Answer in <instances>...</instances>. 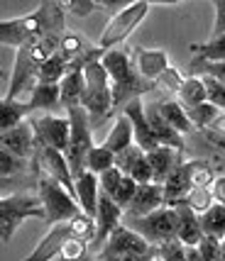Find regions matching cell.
Listing matches in <instances>:
<instances>
[{
	"mask_svg": "<svg viewBox=\"0 0 225 261\" xmlns=\"http://www.w3.org/2000/svg\"><path fill=\"white\" fill-rule=\"evenodd\" d=\"M64 32V10L59 3H44L30 15L0 22V44L22 49L42 37H61Z\"/></svg>",
	"mask_w": 225,
	"mask_h": 261,
	"instance_id": "cell-1",
	"label": "cell"
},
{
	"mask_svg": "<svg viewBox=\"0 0 225 261\" xmlns=\"http://www.w3.org/2000/svg\"><path fill=\"white\" fill-rule=\"evenodd\" d=\"M103 66L110 76V88H112V102L115 108L120 105H127V102L137 100L142 93H149L152 88H157L154 83L145 81L137 68L132 66V61L127 57V51L123 49H112V51H105L103 54Z\"/></svg>",
	"mask_w": 225,
	"mask_h": 261,
	"instance_id": "cell-2",
	"label": "cell"
},
{
	"mask_svg": "<svg viewBox=\"0 0 225 261\" xmlns=\"http://www.w3.org/2000/svg\"><path fill=\"white\" fill-rule=\"evenodd\" d=\"M83 79H86V88H83L81 108L88 113L91 127H96V125H101L103 120L110 115L112 108H115V102H112L110 76H108V71L103 66L101 49L83 64Z\"/></svg>",
	"mask_w": 225,
	"mask_h": 261,
	"instance_id": "cell-3",
	"label": "cell"
},
{
	"mask_svg": "<svg viewBox=\"0 0 225 261\" xmlns=\"http://www.w3.org/2000/svg\"><path fill=\"white\" fill-rule=\"evenodd\" d=\"M30 217L44 220V205L37 193H8L0 198V239L8 244L17 227Z\"/></svg>",
	"mask_w": 225,
	"mask_h": 261,
	"instance_id": "cell-4",
	"label": "cell"
},
{
	"mask_svg": "<svg viewBox=\"0 0 225 261\" xmlns=\"http://www.w3.org/2000/svg\"><path fill=\"white\" fill-rule=\"evenodd\" d=\"M37 195L44 205V222L49 227L61 225V222H71L76 215H81V205L76 203V198L69 193L61 183H56L54 178H49L44 173L37 176Z\"/></svg>",
	"mask_w": 225,
	"mask_h": 261,
	"instance_id": "cell-5",
	"label": "cell"
},
{
	"mask_svg": "<svg viewBox=\"0 0 225 261\" xmlns=\"http://www.w3.org/2000/svg\"><path fill=\"white\" fill-rule=\"evenodd\" d=\"M98 261H154L157 259V247H152L145 237H140L137 232L120 225L110 234V239L105 242L98 254Z\"/></svg>",
	"mask_w": 225,
	"mask_h": 261,
	"instance_id": "cell-6",
	"label": "cell"
},
{
	"mask_svg": "<svg viewBox=\"0 0 225 261\" xmlns=\"http://www.w3.org/2000/svg\"><path fill=\"white\" fill-rule=\"evenodd\" d=\"M123 225L137 232L140 237H145L152 247H162L174 239H179V220H176V210L174 207H162L154 210L145 217H127L125 215Z\"/></svg>",
	"mask_w": 225,
	"mask_h": 261,
	"instance_id": "cell-7",
	"label": "cell"
},
{
	"mask_svg": "<svg viewBox=\"0 0 225 261\" xmlns=\"http://www.w3.org/2000/svg\"><path fill=\"white\" fill-rule=\"evenodd\" d=\"M149 8H152V3L137 0V3H127L123 10L112 12V17L108 20V24H105V30L101 34V42H98V49L103 54L112 51L120 42H125L130 34L135 32V27L147 17Z\"/></svg>",
	"mask_w": 225,
	"mask_h": 261,
	"instance_id": "cell-8",
	"label": "cell"
},
{
	"mask_svg": "<svg viewBox=\"0 0 225 261\" xmlns=\"http://www.w3.org/2000/svg\"><path fill=\"white\" fill-rule=\"evenodd\" d=\"M69 120H71V142L66 149V159L71 166L74 178L81 176L86 171V156L96 144H93V137H91V117L83 108H71L69 110Z\"/></svg>",
	"mask_w": 225,
	"mask_h": 261,
	"instance_id": "cell-9",
	"label": "cell"
},
{
	"mask_svg": "<svg viewBox=\"0 0 225 261\" xmlns=\"http://www.w3.org/2000/svg\"><path fill=\"white\" fill-rule=\"evenodd\" d=\"M34 169L49 176V178H54L56 183H61L69 193L74 195V173H71L66 154L56 151L54 147L42 142L39 137H37V151H34Z\"/></svg>",
	"mask_w": 225,
	"mask_h": 261,
	"instance_id": "cell-10",
	"label": "cell"
},
{
	"mask_svg": "<svg viewBox=\"0 0 225 261\" xmlns=\"http://www.w3.org/2000/svg\"><path fill=\"white\" fill-rule=\"evenodd\" d=\"M125 220V210L115 203L112 198L101 193V200H98V213H96V227H98V237L91 244V254H98V251L105 247V242L110 239V234L123 225Z\"/></svg>",
	"mask_w": 225,
	"mask_h": 261,
	"instance_id": "cell-11",
	"label": "cell"
},
{
	"mask_svg": "<svg viewBox=\"0 0 225 261\" xmlns=\"http://www.w3.org/2000/svg\"><path fill=\"white\" fill-rule=\"evenodd\" d=\"M32 127L42 142H47L49 147H54L56 151L66 154L69 142H71V120L69 117L42 115V117H34L32 120Z\"/></svg>",
	"mask_w": 225,
	"mask_h": 261,
	"instance_id": "cell-12",
	"label": "cell"
},
{
	"mask_svg": "<svg viewBox=\"0 0 225 261\" xmlns=\"http://www.w3.org/2000/svg\"><path fill=\"white\" fill-rule=\"evenodd\" d=\"M123 115L130 117L132 132H135V144L142 149L145 154H149V151H154V149L162 147L159 139L154 137V132H152V127H149V120H147V105L140 100V98L132 102H127L123 108Z\"/></svg>",
	"mask_w": 225,
	"mask_h": 261,
	"instance_id": "cell-13",
	"label": "cell"
},
{
	"mask_svg": "<svg viewBox=\"0 0 225 261\" xmlns=\"http://www.w3.org/2000/svg\"><path fill=\"white\" fill-rule=\"evenodd\" d=\"M115 166L123 171L125 176H130L137 186L154 183V173H152V166H149V161H147V154L137 147V144L130 147L127 151H123V154H118Z\"/></svg>",
	"mask_w": 225,
	"mask_h": 261,
	"instance_id": "cell-14",
	"label": "cell"
},
{
	"mask_svg": "<svg viewBox=\"0 0 225 261\" xmlns=\"http://www.w3.org/2000/svg\"><path fill=\"white\" fill-rule=\"evenodd\" d=\"M0 144L3 149L12 151L15 156H22V159H32L34 161V151H37V132H34L32 122H22L10 132H3L0 137Z\"/></svg>",
	"mask_w": 225,
	"mask_h": 261,
	"instance_id": "cell-15",
	"label": "cell"
},
{
	"mask_svg": "<svg viewBox=\"0 0 225 261\" xmlns=\"http://www.w3.org/2000/svg\"><path fill=\"white\" fill-rule=\"evenodd\" d=\"M162 207H167L164 186H159V183H147V186H140V188H137L135 198H132L130 207L125 210V215L127 217H145V215H149V213H154V210H162Z\"/></svg>",
	"mask_w": 225,
	"mask_h": 261,
	"instance_id": "cell-16",
	"label": "cell"
},
{
	"mask_svg": "<svg viewBox=\"0 0 225 261\" xmlns=\"http://www.w3.org/2000/svg\"><path fill=\"white\" fill-rule=\"evenodd\" d=\"M74 198L81 205V210L88 217H96L98 213V200H101V183L98 176H93L88 171H83L81 176L74 178Z\"/></svg>",
	"mask_w": 225,
	"mask_h": 261,
	"instance_id": "cell-17",
	"label": "cell"
},
{
	"mask_svg": "<svg viewBox=\"0 0 225 261\" xmlns=\"http://www.w3.org/2000/svg\"><path fill=\"white\" fill-rule=\"evenodd\" d=\"M69 234H71V225H69V222H61V225L49 227V232L42 237V242L34 247L32 254H30L25 261H52V259H56V256L61 254V244L66 242Z\"/></svg>",
	"mask_w": 225,
	"mask_h": 261,
	"instance_id": "cell-18",
	"label": "cell"
},
{
	"mask_svg": "<svg viewBox=\"0 0 225 261\" xmlns=\"http://www.w3.org/2000/svg\"><path fill=\"white\" fill-rule=\"evenodd\" d=\"M135 54H137L135 57L137 73H140L145 81L154 83V86H157L159 76H162L167 68H171L169 66L167 51H162V49H137Z\"/></svg>",
	"mask_w": 225,
	"mask_h": 261,
	"instance_id": "cell-19",
	"label": "cell"
},
{
	"mask_svg": "<svg viewBox=\"0 0 225 261\" xmlns=\"http://www.w3.org/2000/svg\"><path fill=\"white\" fill-rule=\"evenodd\" d=\"M88 59L76 61V64L71 66V71L66 73V79L59 83V91H61V105H66V110H71V108H81V100H83V88H86L83 64H86Z\"/></svg>",
	"mask_w": 225,
	"mask_h": 261,
	"instance_id": "cell-20",
	"label": "cell"
},
{
	"mask_svg": "<svg viewBox=\"0 0 225 261\" xmlns=\"http://www.w3.org/2000/svg\"><path fill=\"white\" fill-rule=\"evenodd\" d=\"M147 161H149L152 173H154V183L164 186V181L184 164V156H181V151H176L171 147H159L147 154Z\"/></svg>",
	"mask_w": 225,
	"mask_h": 261,
	"instance_id": "cell-21",
	"label": "cell"
},
{
	"mask_svg": "<svg viewBox=\"0 0 225 261\" xmlns=\"http://www.w3.org/2000/svg\"><path fill=\"white\" fill-rule=\"evenodd\" d=\"M193 191L191 186V169H189V161H184L179 169L174 171L164 181V198H167V207H176L181 205L189 193Z\"/></svg>",
	"mask_w": 225,
	"mask_h": 261,
	"instance_id": "cell-22",
	"label": "cell"
},
{
	"mask_svg": "<svg viewBox=\"0 0 225 261\" xmlns=\"http://www.w3.org/2000/svg\"><path fill=\"white\" fill-rule=\"evenodd\" d=\"M176 220H179V242L191 249V247H198L203 242V229H201V215H196L189 205H176Z\"/></svg>",
	"mask_w": 225,
	"mask_h": 261,
	"instance_id": "cell-23",
	"label": "cell"
},
{
	"mask_svg": "<svg viewBox=\"0 0 225 261\" xmlns=\"http://www.w3.org/2000/svg\"><path fill=\"white\" fill-rule=\"evenodd\" d=\"M147 120H149V127H152V132H154V137L159 139L162 147H171V149H176V151H184V135H179V132L162 117L157 102L147 105Z\"/></svg>",
	"mask_w": 225,
	"mask_h": 261,
	"instance_id": "cell-24",
	"label": "cell"
},
{
	"mask_svg": "<svg viewBox=\"0 0 225 261\" xmlns=\"http://www.w3.org/2000/svg\"><path fill=\"white\" fill-rule=\"evenodd\" d=\"M103 147H108L115 156L127 151L130 147H135V132H132V122H130L127 115H120V117L112 122L110 132H108L105 142H103Z\"/></svg>",
	"mask_w": 225,
	"mask_h": 261,
	"instance_id": "cell-25",
	"label": "cell"
},
{
	"mask_svg": "<svg viewBox=\"0 0 225 261\" xmlns=\"http://www.w3.org/2000/svg\"><path fill=\"white\" fill-rule=\"evenodd\" d=\"M30 113L32 110H56L61 105V91L54 83H37L32 93L27 95V100H22Z\"/></svg>",
	"mask_w": 225,
	"mask_h": 261,
	"instance_id": "cell-26",
	"label": "cell"
},
{
	"mask_svg": "<svg viewBox=\"0 0 225 261\" xmlns=\"http://www.w3.org/2000/svg\"><path fill=\"white\" fill-rule=\"evenodd\" d=\"M157 105H159L162 117H164V120H167L169 125L174 127L179 135H189V132L193 129L191 117H189L186 108H184L179 100H162V102H157Z\"/></svg>",
	"mask_w": 225,
	"mask_h": 261,
	"instance_id": "cell-27",
	"label": "cell"
},
{
	"mask_svg": "<svg viewBox=\"0 0 225 261\" xmlns=\"http://www.w3.org/2000/svg\"><path fill=\"white\" fill-rule=\"evenodd\" d=\"M179 102L186 108V110H193L203 102H208V93H206V83H203L201 76H189L184 79L179 88Z\"/></svg>",
	"mask_w": 225,
	"mask_h": 261,
	"instance_id": "cell-28",
	"label": "cell"
},
{
	"mask_svg": "<svg viewBox=\"0 0 225 261\" xmlns=\"http://www.w3.org/2000/svg\"><path fill=\"white\" fill-rule=\"evenodd\" d=\"M22 173H30V161L22 156H15L12 151L3 149L0 151V176H3V188H8L15 178H20Z\"/></svg>",
	"mask_w": 225,
	"mask_h": 261,
	"instance_id": "cell-29",
	"label": "cell"
},
{
	"mask_svg": "<svg viewBox=\"0 0 225 261\" xmlns=\"http://www.w3.org/2000/svg\"><path fill=\"white\" fill-rule=\"evenodd\" d=\"M201 229L206 237L215 239V242H223L225 239V205L215 203L208 213L201 215Z\"/></svg>",
	"mask_w": 225,
	"mask_h": 261,
	"instance_id": "cell-30",
	"label": "cell"
},
{
	"mask_svg": "<svg viewBox=\"0 0 225 261\" xmlns=\"http://www.w3.org/2000/svg\"><path fill=\"white\" fill-rule=\"evenodd\" d=\"M30 113V108L22 100H5L0 102V129L3 132H10L17 125L25 122V115Z\"/></svg>",
	"mask_w": 225,
	"mask_h": 261,
	"instance_id": "cell-31",
	"label": "cell"
},
{
	"mask_svg": "<svg viewBox=\"0 0 225 261\" xmlns=\"http://www.w3.org/2000/svg\"><path fill=\"white\" fill-rule=\"evenodd\" d=\"M115 154H112L108 147H93L88 151V156H86V171L88 173H93V176H101V173H105V171L115 169Z\"/></svg>",
	"mask_w": 225,
	"mask_h": 261,
	"instance_id": "cell-32",
	"label": "cell"
},
{
	"mask_svg": "<svg viewBox=\"0 0 225 261\" xmlns=\"http://www.w3.org/2000/svg\"><path fill=\"white\" fill-rule=\"evenodd\" d=\"M191 51L196 59L201 61H211V64H225V37L220 39H208L203 44H191Z\"/></svg>",
	"mask_w": 225,
	"mask_h": 261,
	"instance_id": "cell-33",
	"label": "cell"
},
{
	"mask_svg": "<svg viewBox=\"0 0 225 261\" xmlns=\"http://www.w3.org/2000/svg\"><path fill=\"white\" fill-rule=\"evenodd\" d=\"M71 234L74 237H79V239H83L86 244H93L96 242V237H98V227H96V217H88L86 213H81V215H76L71 222Z\"/></svg>",
	"mask_w": 225,
	"mask_h": 261,
	"instance_id": "cell-34",
	"label": "cell"
},
{
	"mask_svg": "<svg viewBox=\"0 0 225 261\" xmlns=\"http://www.w3.org/2000/svg\"><path fill=\"white\" fill-rule=\"evenodd\" d=\"M186 113L191 117L193 127H198V129H211L213 122L220 117V110H218L215 105H211V102H203V105L193 108V110H186Z\"/></svg>",
	"mask_w": 225,
	"mask_h": 261,
	"instance_id": "cell-35",
	"label": "cell"
},
{
	"mask_svg": "<svg viewBox=\"0 0 225 261\" xmlns=\"http://www.w3.org/2000/svg\"><path fill=\"white\" fill-rule=\"evenodd\" d=\"M189 169H191V186L193 188H211V186H213L215 173L206 161H201V159L189 161Z\"/></svg>",
	"mask_w": 225,
	"mask_h": 261,
	"instance_id": "cell-36",
	"label": "cell"
},
{
	"mask_svg": "<svg viewBox=\"0 0 225 261\" xmlns=\"http://www.w3.org/2000/svg\"><path fill=\"white\" fill-rule=\"evenodd\" d=\"M184 205H189L196 215H203V213H208L213 207L215 200H213L211 188H193L191 193H189V198L184 200Z\"/></svg>",
	"mask_w": 225,
	"mask_h": 261,
	"instance_id": "cell-37",
	"label": "cell"
},
{
	"mask_svg": "<svg viewBox=\"0 0 225 261\" xmlns=\"http://www.w3.org/2000/svg\"><path fill=\"white\" fill-rule=\"evenodd\" d=\"M125 173L118 166L110 171H105V173H101L98 176V183H101V193L108 195V198H115V193H118V188H120V183H123Z\"/></svg>",
	"mask_w": 225,
	"mask_h": 261,
	"instance_id": "cell-38",
	"label": "cell"
},
{
	"mask_svg": "<svg viewBox=\"0 0 225 261\" xmlns=\"http://www.w3.org/2000/svg\"><path fill=\"white\" fill-rule=\"evenodd\" d=\"M59 5H61V10H69L76 17H88V15H93L96 10L103 8L96 0H66V3H59Z\"/></svg>",
	"mask_w": 225,
	"mask_h": 261,
	"instance_id": "cell-39",
	"label": "cell"
},
{
	"mask_svg": "<svg viewBox=\"0 0 225 261\" xmlns=\"http://www.w3.org/2000/svg\"><path fill=\"white\" fill-rule=\"evenodd\" d=\"M206 83V93H208V102L215 105L218 110H225V86L220 81H215L213 76H201Z\"/></svg>",
	"mask_w": 225,
	"mask_h": 261,
	"instance_id": "cell-40",
	"label": "cell"
},
{
	"mask_svg": "<svg viewBox=\"0 0 225 261\" xmlns=\"http://www.w3.org/2000/svg\"><path fill=\"white\" fill-rule=\"evenodd\" d=\"M157 256L162 261H189L186 247L181 244L179 239H174V242H169V244H162L157 249Z\"/></svg>",
	"mask_w": 225,
	"mask_h": 261,
	"instance_id": "cell-41",
	"label": "cell"
},
{
	"mask_svg": "<svg viewBox=\"0 0 225 261\" xmlns=\"http://www.w3.org/2000/svg\"><path fill=\"white\" fill-rule=\"evenodd\" d=\"M137 188H140V186H137V183L132 181L130 176H125L123 183H120V188H118V193H115V198H112V200L120 205L123 210H127V207H130V203H132V198H135V193H137Z\"/></svg>",
	"mask_w": 225,
	"mask_h": 261,
	"instance_id": "cell-42",
	"label": "cell"
},
{
	"mask_svg": "<svg viewBox=\"0 0 225 261\" xmlns=\"http://www.w3.org/2000/svg\"><path fill=\"white\" fill-rule=\"evenodd\" d=\"M181 83H184V79H181L179 71H176V68H167V71H164V73L159 76L157 88H164L167 93H176V95H179Z\"/></svg>",
	"mask_w": 225,
	"mask_h": 261,
	"instance_id": "cell-43",
	"label": "cell"
},
{
	"mask_svg": "<svg viewBox=\"0 0 225 261\" xmlns=\"http://www.w3.org/2000/svg\"><path fill=\"white\" fill-rule=\"evenodd\" d=\"M191 68H198L203 76H213L215 81H220L225 86V64H211V61H201V59H193Z\"/></svg>",
	"mask_w": 225,
	"mask_h": 261,
	"instance_id": "cell-44",
	"label": "cell"
},
{
	"mask_svg": "<svg viewBox=\"0 0 225 261\" xmlns=\"http://www.w3.org/2000/svg\"><path fill=\"white\" fill-rule=\"evenodd\" d=\"M213 10H215V20H213V30H211V39H220V37H225V0H215Z\"/></svg>",
	"mask_w": 225,
	"mask_h": 261,
	"instance_id": "cell-45",
	"label": "cell"
},
{
	"mask_svg": "<svg viewBox=\"0 0 225 261\" xmlns=\"http://www.w3.org/2000/svg\"><path fill=\"white\" fill-rule=\"evenodd\" d=\"M198 254H201L203 261H220V242L203 237V242L198 244Z\"/></svg>",
	"mask_w": 225,
	"mask_h": 261,
	"instance_id": "cell-46",
	"label": "cell"
},
{
	"mask_svg": "<svg viewBox=\"0 0 225 261\" xmlns=\"http://www.w3.org/2000/svg\"><path fill=\"white\" fill-rule=\"evenodd\" d=\"M211 193H213V200L218 205H225V176H215L213 186H211Z\"/></svg>",
	"mask_w": 225,
	"mask_h": 261,
	"instance_id": "cell-47",
	"label": "cell"
},
{
	"mask_svg": "<svg viewBox=\"0 0 225 261\" xmlns=\"http://www.w3.org/2000/svg\"><path fill=\"white\" fill-rule=\"evenodd\" d=\"M206 139H208V144H213L215 149H220L225 154V135H218L213 129H206Z\"/></svg>",
	"mask_w": 225,
	"mask_h": 261,
	"instance_id": "cell-48",
	"label": "cell"
},
{
	"mask_svg": "<svg viewBox=\"0 0 225 261\" xmlns=\"http://www.w3.org/2000/svg\"><path fill=\"white\" fill-rule=\"evenodd\" d=\"M220 261H225V239L220 242Z\"/></svg>",
	"mask_w": 225,
	"mask_h": 261,
	"instance_id": "cell-49",
	"label": "cell"
},
{
	"mask_svg": "<svg viewBox=\"0 0 225 261\" xmlns=\"http://www.w3.org/2000/svg\"><path fill=\"white\" fill-rule=\"evenodd\" d=\"M81 261H98V259H96L93 254H86V256H83V259H81Z\"/></svg>",
	"mask_w": 225,
	"mask_h": 261,
	"instance_id": "cell-50",
	"label": "cell"
},
{
	"mask_svg": "<svg viewBox=\"0 0 225 261\" xmlns=\"http://www.w3.org/2000/svg\"><path fill=\"white\" fill-rule=\"evenodd\" d=\"M154 261H162V259H159V256H157V259H154Z\"/></svg>",
	"mask_w": 225,
	"mask_h": 261,
	"instance_id": "cell-51",
	"label": "cell"
}]
</instances>
